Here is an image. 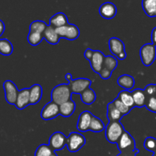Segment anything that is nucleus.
<instances>
[{
    "label": "nucleus",
    "mask_w": 156,
    "mask_h": 156,
    "mask_svg": "<svg viewBox=\"0 0 156 156\" xmlns=\"http://www.w3.org/2000/svg\"><path fill=\"white\" fill-rule=\"evenodd\" d=\"M117 144L120 151V154L117 156H136L140 152L136 148L135 140L127 131L123 133Z\"/></svg>",
    "instance_id": "obj_1"
},
{
    "label": "nucleus",
    "mask_w": 156,
    "mask_h": 156,
    "mask_svg": "<svg viewBox=\"0 0 156 156\" xmlns=\"http://www.w3.org/2000/svg\"><path fill=\"white\" fill-rule=\"evenodd\" d=\"M71 90L69 84H61L56 85L51 91L52 101L61 105L62 104L71 100Z\"/></svg>",
    "instance_id": "obj_2"
},
{
    "label": "nucleus",
    "mask_w": 156,
    "mask_h": 156,
    "mask_svg": "<svg viewBox=\"0 0 156 156\" xmlns=\"http://www.w3.org/2000/svg\"><path fill=\"white\" fill-rule=\"evenodd\" d=\"M125 131L120 121L109 122L105 127V136L109 143H117Z\"/></svg>",
    "instance_id": "obj_3"
},
{
    "label": "nucleus",
    "mask_w": 156,
    "mask_h": 156,
    "mask_svg": "<svg viewBox=\"0 0 156 156\" xmlns=\"http://www.w3.org/2000/svg\"><path fill=\"white\" fill-rule=\"evenodd\" d=\"M86 143L85 137L82 134L73 132L67 137V149L70 152H77Z\"/></svg>",
    "instance_id": "obj_4"
},
{
    "label": "nucleus",
    "mask_w": 156,
    "mask_h": 156,
    "mask_svg": "<svg viewBox=\"0 0 156 156\" xmlns=\"http://www.w3.org/2000/svg\"><path fill=\"white\" fill-rule=\"evenodd\" d=\"M140 58L146 66H150L156 59V47L152 44H146L140 49Z\"/></svg>",
    "instance_id": "obj_5"
},
{
    "label": "nucleus",
    "mask_w": 156,
    "mask_h": 156,
    "mask_svg": "<svg viewBox=\"0 0 156 156\" xmlns=\"http://www.w3.org/2000/svg\"><path fill=\"white\" fill-rule=\"evenodd\" d=\"M110 51L116 58L119 59H124L126 57L125 51V45L123 41L117 37H111L108 41Z\"/></svg>",
    "instance_id": "obj_6"
},
{
    "label": "nucleus",
    "mask_w": 156,
    "mask_h": 156,
    "mask_svg": "<svg viewBox=\"0 0 156 156\" xmlns=\"http://www.w3.org/2000/svg\"><path fill=\"white\" fill-rule=\"evenodd\" d=\"M56 31L59 37L69 40V41H74L77 39L80 35V30L79 27L73 24H69L63 27L56 28Z\"/></svg>",
    "instance_id": "obj_7"
},
{
    "label": "nucleus",
    "mask_w": 156,
    "mask_h": 156,
    "mask_svg": "<svg viewBox=\"0 0 156 156\" xmlns=\"http://www.w3.org/2000/svg\"><path fill=\"white\" fill-rule=\"evenodd\" d=\"M3 88L5 91L6 101L9 105H15L19 92L15 84L10 80H6L3 83Z\"/></svg>",
    "instance_id": "obj_8"
},
{
    "label": "nucleus",
    "mask_w": 156,
    "mask_h": 156,
    "mask_svg": "<svg viewBox=\"0 0 156 156\" xmlns=\"http://www.w3.org/2000/svg\"><path fill=\"white\" fill-rule=\"evenodd\" d=\"M67 144V137L61 132H55L49 140V146L53 152L61 150Z\"/></svg>",
    "instance_id": "obj_9"
},
{
    "label": "nucleus",
    "mask_w": 156,
    "mask_h": 156,
    "mask_svg": "<svg viewBox=\"0 0 156 156\" xmlns=\"http://www.w3.org/2000/svg\"><path fill=\"white\" fill-rule=\"evenodd\" d=\"M69 86L71 92L73 94H82L85 90L89 88L91 84V81L88 79H71L69 81Z\"/></svg>",
    "instance_id": "obj_10"
},
{
    "label": "nucleus",
    "mask_w": 156,
    "mask_h": 156,
    "mask_svg": "<svg viewBox=\"0 0 156 156\" xmlns=\"http://www.w3.org/2000/svg\"><path fill=\"white\" fill-rule=\"evenodd\" d=\"M58 115H59V106L52 101L43 108L41 113V118L44 120L54 119Z\"/></svg>",
    "instance_id": "obj_11"
},
{
    "label": "nucleus",
    "mask_w": 156,
    "mask_h": 156,
    "mask_svg": "<svg viewBox=\"0 0 156 156\" xmlns=\"http://www.w3.org/2000/svg\"><path fill=\"white\" fill-rule=\"evenodd\" d=\"M93 114L90 111H85L81 113L79 117L77 123V129L80 132H86L89 130V126L91 123Z\"/></svg>",
    "instance_id": "obj_12"
},
{
    "label": "nucleus",
    "mask_w": 156,
    "mask_h": 156,
    "mask_svg": "<svg viewBox=\"0 0 156 156\" xmlns=\"http://www.w3.org/2000/svg\"><path fill=\"white\" fill-rule=\"evenodd\" d=\"M117 7L115 5L110 2L103 3L99 8V13L102 18L105 19H112L117 15Z\"/></svg>",
    "instance_id": "obj_13"
},
{
    "label": "nucleus",
    "mask_w": 156,
    "mask_h": 156,
    "mask_svg": "<svg viewBox=\"0 0 156 156\" xmlns=\"http://www.w3.org/2000/svg\"><path fill=\"white\" fill-rule=\"evenodd\" d=\"M105 56L100 50H94L92 58L89 61L91 67L95 73H99L103 68Z\"/></svg>",
    "instance_id": "obj_14"
},
{
    "label": "nucleus",
    "mask_w": 156,
    "mask_h": 156,
    "mask_svg": "<svg viewBox=\"0 0 156 156\" xmlns=\"http://www.w3.org/2000/svg\"><path fill=\"white\" fill-rule=\"evenodd\" d=\"M30 105V88H24L18 92L15 107L18 110H23Z\"/></svg>",
    "instance_id": "obj_15"
},
{
    "label": "nucleus",
    "mask_w": 156,
    "mask_h": 156,
    "mask_svg": "<svg viewBox=\"0 0 156 156\" xmlns=\"http://www.w3.org/2000/svg\"><path fill=\"white\" fill-rule=\"evenodd\" d=\"M67 24H69L68 18L62 12H58L55 14L50 19V25L54 28H59Z\"/></svg>",
    "instance_id": "obj_16"
},
{
    "label": "nucleus",
    "mask_w": 156,
    "mask_h": 156,
    "mask_svg": "<svg viewBox=\"0 0 156 156\" xmlns=\"http://www.w3.org/2000/svg\"><path fill=\"white\" fill-rule=\"evenodd\" d=\"M123 117V114L116 108L113 102L108 104L107 106V117L109 122L120 121Z\"/></svg>",
    "instance_id": "obj_17"
},
{
    "label": "nucleus",
    "mask_w": 156,
    "mask_h": 156,
    "mask_svg": "<svg viewBox=\"0 0 156 156\" xmlns=\"http://www.w3.org/2000/svg\"><path fill=\"white\" fill-rule=\"evenodd\" d=\"M43 36L49 44H53V45L57 44L59 43V39H60L58 34L56 33V28H54V27L50 25L47 26V28L45 29L44 32L43 33Z\"/></svg>",
    "instance_id": "obj_18"
},
{
    "label": "nucleus",
    "mask_w": 156,
    "mask_h": 156,
    "mask_svg": "<svg viewBox=\"0 0 156 156\" xmlns=\"http://www.w3.org/2000/svg\"><path fill=\"white\" fill-rule=\"evenodd\" d=\"M43 95V88L39 84L33 85L30 88V105H37Z\"/></svg>",
    "instance_id": "obj_19"
},
{
    "label": "nucleus",
    "mask_w": 156,
    "mask_h": 156,
    "mask_svg": "<svg viewBox=\"0 0 156 156\" xmlns=\"http://www.w3.org/2000/svg\"><path fill=\"white\" fill-rule=\"evenodd\" d=\"M76 105L74 101L69 100L59 105V114L64 117H69L74 114Z\"/></svg>",
    "instance_id": "obj_20"
},
{
    "label": "nucleus",
    "mask_w": 156,
    "mask_h": 156,
    "mask_svg": "<svg viewBox=\"0 0 156 156\" xmlns=\"http://www.w3.org/2000/svg\"><path fill=\"white\" fill-rule=\"evenodd\" d=\"M131 92H132L134 103H135V107L143 108V107L146 106L147 98H146L144 90L137 88V89H135L134 91H131Z\"/></svg>",
    "instance_id": "obj_21"
},
{
    "label": "nucleus",
    "mask_w": 156,
    "mask_h": 156,
    "mask_svg": "<svg viewBox=\"0 0 156 156\" xmlns=\"http://www.w3.org/2000/svg\"><path fill=\"white\" fill-rule=\"evenodd\" d=\"M117 84L121 88L129 91L132 89L135 85V79L129 75H122L117 79Z\"/></svg>",
    "instance_id": "obj_22"
},
{
    "label": "nucleus",
    "mask_w": 156,
    "mask_h": 156,
    "mask_svg": "<svg viewBox=\"0 0 156 156\" xmlns=\"http://www.w3.org/2000/svg\"><path fill=\"white\" fill-rule=\"evenodd\" d=\"M142 6L146 15L151 18L156 17V0H143Z\"/></svg>",
    "instance_id": "obj_23"
},
{
    "label": "nucleus",
    "mask_w": 156,
    "mask_h": 156,
    "mask_svg": "<svg viewBox=\"0 0 156 156\" xmlns=\"http://www.w3.org/2000/svg\"><path fill=\"white\" fill-rule=\"evenodd\" d=\"M117 98L120 99L125 105L129 107V108L133 109L135 107V103H134L133 98L132 92L127 90H124L119 93Z\"/></svg>",
    "instance_id": "obj_24"
},
{
    "label": "nucleus",
    "mask_w": 156,
    "mask_h": 156,
    "mask_svg": "<svg viewBox=\"0 0 156 156\" xmlns=\"http://www.w3.org/2000/svg\"><path fill=\"white\" fill-rule=\"evenodd\" d=\"M81 99L85 105H92L96 99V94L94 90L88 88L81 94Z\"/></svg>",
    "instance_id": "obj_25"
},
{
    "label": "nucleus",
    "mask_w": 156,
    "mask_h": 156,
    "mask_svg": "<svg viewBox=\"0 0 156 156\" xmlns=\"http://www.w3.org/2000/svg\"><path fill=\"white\" fill-rule=\"evenodd\" d=\"M105 127L106 126H105V123L101 121V119H99L98 117H95L94 115L92 116L91 123H90L89 126V130L92 131L94 133H99L105 129Z\"/></svg>",
    "instance_id": "obj_26"
},
{
    "label": "nucleus",
    "mask_w": 156,
    "mask_h": 156,
    "mask_svg": "<svg viewBox=\"0 0 156 156\" xmlns=\"http://www.w3.org/2000/svg\"><path fill=\"white\" fill-rule=\"evenodd\" d=\"M13 52V45L8 39H0V53L3 56H10Z\"/></svg>",
    "instance_id": "obj_27"
},
{
    "label": "nucleus",
    "mask_w": 156,
    "mask_h": 156,
    "mask_svg": "<svg viewBox=\"0 0 156 156\" xmlns=\"http://www.w3.org/2000/svg\"><path fill=\"white\" fill-rule=\"evenodd\" d=\"M47 26L48 25H47V24H46V22H44V21L37 20V21H34L33 22L30 24V27H29L30 30H29V31L43 34L44 32V30H45V29L47 28Z\"/></svg>",
    "instance_id": "obj_28"
},
{
    "label": "nucleus",
    "mask_w": 156,
    "mask_h": 156,
    "mask_svg": "<svg viewBox=\"0 0 156 156\" xmlns=\"http://www.w3.org/2000/svg\"><path fill=\"white\" fill-rule=\"evenodd\" d=\"M43 39H44L43 34L29 31L28 35H27V41L32 46H37L42 42Z\"/></svg>",
    "instance_id": "obj_29"
},
{
    "label": "nucleus",
    "mask_w": 156,
    "mask_h": 156,
    "mask_svg": "<svg viewBox=\"0 0 156 156\" xmlns=\"http://www.w3.org/2000/svg\"><path fill=\"white\" fill-rule=\"evenodd\" d=\"M118 65V62L115 56H105V61H104L103 67L108 69L111 72H113Z\"/></svg>",
    "instance_id": "obj_30"
},
{
    "label": "nucleus",
    "mask_w": 156,
    "mask_h": 156,
    "mask_svg": "<svg viewBox=\"0 0 156 156\" xmlns=\"http://www.w3.org/2000/svg\"><path fill=\"white\" fill-rule=\"evenodd\" d=\"M53 151L49 145L41 144L37 147L34 153V156H50L52 155Z\"/></svg>",
    "instance_id": "obj_31"
},
{
    "label": "nucleus",
    "mask_w": 156,
    "mask_h": 156,
    "mask_svg": "<svg viewBox=\"0 0 156 156\" xmlns=\"http://www.w3.org/2000/svg\"><path fill=\"white\" fill-rule=\"evenodd\" d=\"M143 146L146 150L152 152V153H155L156 152V139L152 136L147 137L145 140Z\"/></svg>",
    "instance_id": "obj_32"
},
{
    "label": "nucleus",
    "mask_w": 156,
    "mask_h": 156,
    "mask_svg": "<svg viewBox=\"0 0 156 156\" xmlns=\"http://www.w3.org/2000/svg\"><path fill=\"white\" fill-rule=\"evenodd\" d=\"M112 102L114 103V105H115L116 108H117V109L120 111V113H121L123 116L127 115V114L130 112L131 110H132L131 108H129V107H127L126 105H125L124 104H123V102L120 100V99L117 98L115 99V100L113 101Z\"/></svg>",
    "instance_id": "obj_33"
},
{
    "label": "nucleus",
    "mask_w": 156,
    "mask_h": 156,
    "mask_svg": "<svg viewBox=\"0 0 156 156\" xmlns=\"http://www.w3.org/2000/svg\"><path fill=\"white\" fill-rule=\"evenodd\" d=\"M146 107L151 112L156 113V94L150 98H148L146 100Z\"/></svg>",
    "instance_id": "obj_34"
},
{
    "label": "nucleus",
    "mask_w": 156,
    "mask_h": 156,
    "mask_svg": "<svg viewBox=\"0 0 156 156\" xmlns=\"http://www.w3.org/2000/svg\"><path fill=\"white\" fill-rule=\"evenodd\" d=\"M145 94H146V98H150L156 94V85L155 84H150L148 85L144 89Z\"/></svg>",
    "instance_id": "obj_35"
},
{
    "label": "nucleus",
    "mask_w": 156,
    "mask_h": 156,
    "mask_svg": "<svg viewBox=\"0 0 156 156\" xmlns=\"http://www.w3.org/2000/svg\"><path fill=\"white\" fill-rule=\"evenodd\" d=\"M100 75L101 78L103 79H108L111 77V75H112V72H111L110 70H108V69L103 67L101 70L100 73H98Z\"/></svg>",
    "instance_id": "obj_36"
},
{
    "label": "nucleus",
    "mask_w": 156,
    "mask_h": 156,
    "mask_svg": "<svg viewBox=\"0 0 156 156\" xmlns=\"http://www.w3.org/2000/svg\"><path fill=\"white\" fill-rule=\"evenodd\" d=\"M93 54H94V50H91V49H87L85 51V53H84V56H85L88 61H90L91 58H92Z\"/></svg>",
    "instance_id": "obj_37"
},
{
    "label": "nucleus",
    "mask_w": 156,
    "mask_h": 156,
    "mask_svg": "<svg viewBox=\"0 0 156 156\" xmlns=\"http://www.w3.org/2000/svg\"><path fill=\"white\" fill-rule=\"evenodd\" d=\"M151 39H152V44L156 47V27L153 28L151 34Z\"/></svg>",
    "instance_id": "obj_38"
},
{
    "label": "nucleus",
    "mask_w": 156,
    "mask_h": 156,
    "mask_svg": "<svg viewBox=\"0 0 156 156\" xmlns=\"http://www.w3.org/2000/svg\"><path fill=\"white\" fill-rule=\"evenodd\" d=\"M5 24L2 20H0V37L3 34L5 31Z\"/></svg>",
    "instance_id": "obj_39"
},
{
    "label": "nucleus",
    "mask_w": 156,
    "mask_h": 156,
    "mask_svg": "<svg viewBox=\"0 0 156 156\" xmlns=\"http://www.w3.org/2000/svg\"><path fill=\"white\" fill-rule=\"evenodd\" d=\"M50 156H58L57 155H56V153L55 152H53V153H52V155H50Z\"/></svg>",
    "instance_id": "obj_40"
},
{
    "label": "nucleus",
    "mask_w": 156,
    "mask_h": 156,
    "mask_svg": "<svg viewBox=\"0 0 156 156\" xmlns=\"http://www.w3.org/2000/svg\"><path fill=\"white\" fill-rule=\"evenodd\" d=\"M152 156H156V152H155V153H153V155H152Z\"/></svg>",
    "instance_id": "obj_41"
}]
</instances>
